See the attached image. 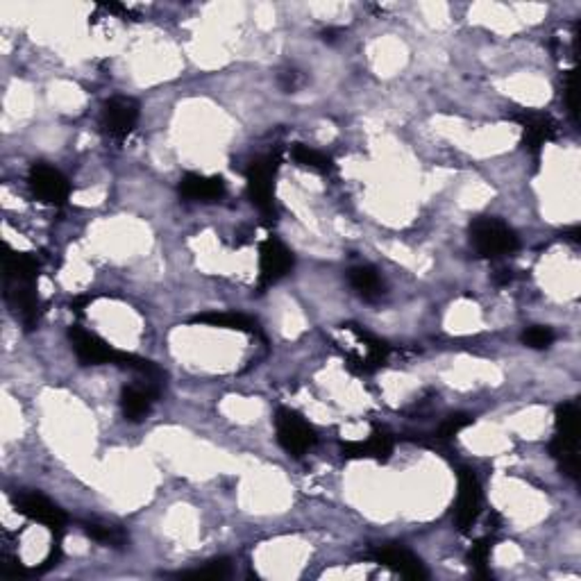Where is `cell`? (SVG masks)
<instances>
[{
	"label": "cell",
	"mask_w": 581,
	"mask_h": 581,
	"mask_svg": "<svg viewBox=\"0 0 581 581\" xmlns=\"http://www.w3.org/2000/svg\"><path fill=\"white\" fill-rule=\"evenodd\" d=\"M556 431L549 443V454L556 458L558 468L567 477L576 479L579 475V407L576 402H563L556 407Z\"/></svg>",
	"instance_id": "6da1fadb"
},
{
	"label": "cell",
	"mask_w": 581,
	"mask_h": 581,
	"mask_svg": "<svg viewBox=\"0 0 581 581\" xmlns=\"http://www.w3.org/2000/svg\"><path fill=\"white\" fill-rule=\"evenodd\" d=\"M470 243L477 254L486 259L507 257L520 248L516 231L493 216H479L470 222Z\"/></svg>",
	"instance_id": "7a4b0ae2"
},
{
	"label": "cell",
	"mask_w": 581,
	"mask_h": 581,
	"mask_svg": "<svg viewBox=\"0 0 581 581\" xmlns=\"http://www.w3.org/2000/svg\"><path fill=\"white\" fill-rule=\"evenodd\" d=\"M277 168H280V154L277 153L254 159L245 168L248 195L263 216H275V182L272 180H275Z\"/></svg>",
	"instance_id": "3957f363"
},
{
	"label": "cell",
	"mask_w": 581,
	"mask_h": 581,
	"mask_svg": "<svg viewBox=\"0 0 581 581\" xmlns=\"http://www.w3.org/2000/svg\"><path fill=\"white\" fill-rule=\"evenodd\" d=\"M275 431L277 443L284 448V452H289L295 458L304 457L318 443L316 429L298 411H293V409H277Z\"/></svg>",
	"instance_id": "277c9868"
},
{
	"label": "cell",
	"mask_w": 581,
	"mask_h": 581,
	"mask_svg": "<svg viewBox=\"0 0 581 581\" xmlns=\"http://www.w3.org/2000/svg\"><path fill=\"white\" fill-rule=\"evenodd\" d=\"M27 184H30V191L34 193V198L45 204L62 207L71 198V182L66 180V175L44 162L32 163L30 172H27Z\"/></svg>",
	"instance_id": "5b68a950"
},
{
	"label": "cell",
	"mask_w": 581,
	"mask_h": 581,
	"mask_svg": "<svg viewBox=\"0 0 581 581\" xmlns=\"http://www.w3.org/2000/svg\"><path fill=\"white\" fill-rule=\"evenodd\" d=\"M293 252L281 241H277L275 236H268L259 245V289L263 290L284 280L293 271Z\"/></svg>",
	"instance_id": "8992f818"
},
{
	"label": "cell",
	"mask_w": 581,
	"mask_h": 581,
	"mask_svg": "<svg viewBox=\"0 0 581 581\" xmlns=\"http://www.w3.org/2000/svg\"><path fill=\"white\" fill-rule=\"evenodd\" d=\"M139 103L127 95H113V98L104 100L103 113H100V125L107 132L112 139L123 141L127 134H132L139 123Z\"/></svg>",
	"instance_id": "52a82bcc"
},
{
	"label": "cell",
	"mask_w": 581,
	"mask_h": 581,
	"mask_svg": "<svg viewBox=\"0 0 581 581\" xmlns=\"http://www.w3.org/2000/svg\"><path fill=\"white\" fill-rule=\"evenodd\" d=\"M14 507H16V511L21 513V516L48 527V529L54 531L57 536H62L64 527H66V513H64L57 504L50 502L45 495L36 493V490H23V493H18L16 497H14Z\"/></svg>",
	"instance_id": "ba28073f"
},
{
	"label": "cell",
	"mask_w": 581,
	"mask_h": 581,
	"mask_svg": "<svg viewBox=\"0 0 581 581\" xmlns=\"http://www.w3.org/2000/svg\"><path fill=\"white\" fill-rule=\"evenodd\" d=\"M481 504H484V495H481V484L477 479L475 472L470 468H461L458 470V493H457V527L466 534L470 527L475 525L477 517L481 513Z\"/></svg>",
	"instance_id": "9c48e42d"
},
{
	"label": "cell",
	"mask_w": 581,
	"mask_h": 581,
	"mask_svg": "<svg viewBox=\"0 0 581 581\" xmlns=\"http://www.w3.org/2000/svg\"><path fill=\"white\" fill-rule=\"evenodd\" d=\"M5 298L12 307L14 316L21 320L27 331L34 330L39 322V295L36 281L30 280H5Z\"/></svg>",
	"instance_id": "30bf717a"
},
{
	"label": "cell",
	"mask_w": 581,
	"mask_h": 581,
	"mask_svg": "<svg viewBox=\"0 0 581 581\" xmlns=\"http://www.w3.org/2000/svg\"><path fill=\"white\" fill-rule=\"evenodd\" d=\"M68 340H71L75 357L80 359L82 366H103V363L116 361L118 350H113L107 340L100 339L94 331L73 325L68 330Z\"/></svg>",
	"instance_id": "8fae6325"
},
{
	"label": "cell",
	"mask_w": 581,
	"mask_h": 581,
	"mask_svg": "<svg viewBox=\"0 0 581 581\" xmlns=\"http://www.w3.org/2000/svg\"><path fill=\"white\" fill-rule=\"evenodd\" d=\"M372 561L389 567V570L399 572V575L407 576V579L420 581L429 576L425 563H422L413 552L404 549L402 545H381V547L372 549Z\"/></svg>",
	"instance_id": "7c38bea8"
},
{
	"label": "cell",
	"mask_w": 581,
	"mask_h": 581,
	"mask_svg": "<svg viewBox=\"0 0 581 581\" xmlns=\"http://www.w3.org/2000/svg\"><path fill=\"white\" fill-rule=\"evenodd\" d=\"M511 121L520 123L522 130H525V148L529 150V153L538 154V150L543 148L547 141L556 139L558 125L552 116H547V113L520 112L513 113Z\"/></svg>",
	"instance_id": "4fadbf2b"
},
{
	"label": "cell",
	"mask_w": 581,
	"mask_h": 581,
	"mask_svg": "<svg viewBox=\"0 0 581 581\" xmlns=\"http://www.w3.org/2000/svg\"><path fill=\"white\" fill-rule=\"evenodd\" d=\"M162 389L154 384H130L123 386L121 390V411L125 416V420L130 422H141L150 411H153V404L157 402Z\"/></svg>",
	"instance_id": "5bb4252c"
},
{
	"label": "cell",
	"mask_w": 581,
	"mask_h": 581,
	"mask_svg": "<svg viewBox=\"0 0 581 581\" xmlns=\"http://www.w3.org/2000/svg\"><path fill=\"white\" fill-rule=\"evenodd\" d=\"M180 195L184 200H193V202H216L227 193L225 180L221 175H200V172H186L182 175L180 186H177Z\"/></svg>",
	"instance_id": "9a60e30c"
},
{
	"label": "cell",
	"mask_w": 581,
	"mask_h": 581,
	"mask_svg": "<svg viewBox=\"0 0 581 581\" xmlns=\"http://www.w3.org/2000/svg\"><path fill=\"white\" fill-rule=\"evenodd\" d=\"M395 440L389 431L375 429L366 443H348L340 448L345 458H377V461H389L393 454Z\"/></svg>",
	"instance_id": "2e32d148"
},
{
	"label": "cell",
	"mask_w": 581,
	"mask_h": 581,
	"mask_svg": "<svg viewBox=\"0 0 581 581\" xmlns=\"http://www.w3.org/2000/svg\"><path fill=\"white\" fill-rule=\"evenodd\" d=\"M350 286L357 290L359 298L368 300V302H375L381 295L386 293L384 280L379 277V272L372 266H357L348 272Z\"/></svg>",
	"instance_id": "e0dca14e"
},
{
	"label": "cell",
	"mask_w": 581,
	"mask_h": 581,
	"mask_svg": "<svg viewBox=\"0 0 581 581\" xmlns=\"http://www.w3.org/2000/svg\"><path fill=\"white\" fill-rule=\"evenodd\" d=\"M3 272H5V280L36 281V275H39V261H36L30 252H16V250L12 248H5Z\"/></svg>",
	"instance_id": "ac0fdd59"
},
{
	"label": "cell",
	"mask_w": 581,
	"mask_h": 581,
	"mask_svg": "<svg viewBox=\"0 0 581 581\" xmlns=\"http://www.w3.org/2000/svg\"><path fill=\"white\" fill-rule=\"evenodd\" d=\"M193 322H198V325L221 327V330L245 331V334H252V331H257V322H254L252 318L243 316V313H236V311H207V313H200V316L193 318Z\"/></svg>",
	"instance_id": "d6986e66"
},
{
	"label": "cell",
	"mask_w": 581,
	"mask_h": 581,
	"mask_svg": "<svg viewBox=\"0 0 581 581\" xmlns=\"http://www.w3.org/2000/svg\"><path fill=\"white\" fill-rule=\"evenodd\" d=\"M113 366L125 368V370L130 372H136L139 377H143V381L159 386V389H162L163 379H166V372H163L154 361H150V359H143V357H136V354H130V352H121V350H118Z\"/></svg>",
	"instance_id": "ffe728a7"
},
{
	"label": "cell",
	"mask_w": 581,
	"mask_h": 581,
	"mask_svg": "<svg viewBox=\"0 0 581 581\" xmlns=\"http://www.w3.org/2000/svg\"><path fill=\"white\" fill-rule=\"evenodd\" d=\"M290 157H293V162L298 163V166L322 172V175L334 171V162H331V157H327L325 153L309 148V145L304 143H295L293 148H290Z\"/></svg>",
	"instance_id": "44dd1931"
},
{
	"label": "cell",
	"mask_w": 581,
	"mask_h": 581,
	"mask_svg": "<svg viewBox=\"0 0 581 581\" xmlns=\"http://www.w3.org/2000/svg\"><path fill=\"white\" fill-rule=\"evenodd\" d=\"M230 575H231L230 558H213V561L204 563L202 567L180 572L182 579H227Z\"/></svg>",
	"instance_id": "7402d4cb"
},
{
	"label": "cell",
	"mask_w": 581,
	"mask_h": 581,
	"mask_svg": "<svg viewBox=\"0 0 581 581\" xmlns=\"http://www.w3.org/2000/svg\"><path fill=\"white\" fill-rule=\"evenodd\" d=\"M84 534L89 536V538H94L95 543L107 545V547H123V545H127V534L121 527L84 525Z\"/></svg>",
	"instance_id": "603a6c76"
},
{
	"label": "cell",
	"mask_w": 581,
	"mask_h": 581,
	"mask_svg": "<svg viewBox=\"0 0 581 581\" xmlns=\"http://www.w3.org/2000/svg\"><path fill=\"white\" fill-rule=\"evenodd\" d=\"M490 552H493V538L484 536V538H479L475 545H472L470 554H468V561H470L472 570H475L479 576H490L488 572Z\"/></svg>",
	"instance_id": "cb8c5ba5"
},
{
	"label": "cell",
	"mask_w": 581,
	"mask_h": 581,
	"mask_svg": "<svg viewBox=\"0 0 581 581\" xmlns=\"http://www.w3.org/2000/svg\"><path fill=\"white\" fill-rule=\"evenodd\" d=\"M554 339H556V336H554V331L549 330V327H543V325L527 327V330L522 331V336H520L522 345H527V348H531V350L549 348V345L554 343Z\"/></svg>",
	"instance_id": "d4e9b609"
},
{
	"label": "cell",
	"mask_w": 581,
	"mask_h": 581,
	"mask_svg": "<svg viewBox=\"0 0 581 581\" xmlns=\"http://www.w3.org/2000/svg\"><path fill=\"white\" fill-rule=\"evenodd\" d=\"M470 422H472V418H468L466 413H454V416H449L448 420H445L443 425H440L438 436H440V438H452V436H457L458 431L466 429V427L470 425Z\"/></svg>",
	"instance_id": "484cf974"
},
{
	"label": "cell",
	"mask_w": 581,
	"mask_h": 581,
	"mask_svg": "<svg viewBox=\"0 0 581 581\" xmlns=\"http://www.w3.org/2000/svg\"><path fill=\"white\" fill-rule=\"evenodd\" d=\"M0 572H3V576H12V579H18V576H25L27 575L25 566H23V563L18 561V558H14V556L5 558V563H3V567H0Z\"/></svg>",
	"instance_id": "4316f807"
},
{
	"label": "cell",
	"mask_w": 581,
	"mask_h": 581,
	"mask_svg": "<svg viewBox=\"0 0 581 581\" xmlns=\"http://www.w3.org/2000/svg\"><path fill=\"white\" fill-rule=\"evenodd\" d=\"M280 84L284 91H295L302 84V77H300L298 71H284L280 75Z\"/></svg>",
	"instance_id": "83f0119b"
},
{
	"label": "cell",
	"mask_w": 581,
	"mask_h": 581,
	"mask_svg": "<svg viewBox=\"0 0 581 581\" xmlns=\"http://www.w3.org/2000/svg\"><path fill=\"white\" fill-rule=\"evenodd\" d=\"M566 100H567V112L575 116L576 104H575V73H567L566 75Z\"/></svg>",
	"instance_id": "f1b7e54d"
},
{
	"label": "cell",
	"mask_w": 581,
	"mask_h": 581,
	"mask_svg": "<svg viewBox=\"0 0 581 581\" xmlns=\"http://www.w3.org/2000/svg\"><path fill=\"white\" fill-rule=\"evenodd\" d=\"M513 280V275H511V271H497L495 272V277H493V281L497 286H504V284H508V281Z\"/></svg>",
	"instance_id": "f546056e"
},
{
	"label": "cell",
	"mask_w": 581,
	"mask_h": 581,
	"mask_svg": "<svg viewBox=\"0 0 581 581\" xmlns=\"http://www.w3.org/2000/svg\"><path fill=\"white\" fill-rule=\"evenodd\" d=\"M91 300H94V298H89V295H82V298L73 300V302H71V309H73V311H82V309H84L86 304L91 302Z\"/></svg>",
	"instance_id": "4dcf8cb0"
},
{
	"label": "cell",
	"mask_w": 581,
	"mask_h": 581,
	"mask_svg": "<svg viewBox=\"0 0 581 581\" xmlns=\"http://www.w3.org/2000/svg\"><path fill=\"white\" fill-rule=\"evenodd\" d=\"M339 34H340V30H325V32H322V39H325V41H336V39H339Z\"/></svg>",
	"instance_id": "1f68e13d"
}]
</instances>
